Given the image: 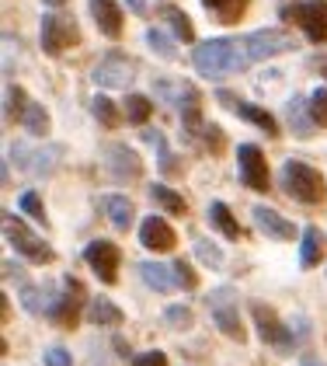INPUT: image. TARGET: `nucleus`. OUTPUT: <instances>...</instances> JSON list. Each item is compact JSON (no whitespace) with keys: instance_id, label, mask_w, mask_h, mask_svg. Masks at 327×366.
<instances>
[{"instance_id":"7ed1b4c3","label":"nucleus","mask_w":327,"mask_h":366,"mask_svg":"<svg viewBox=\"0 0 327 366\" xmlns=\"http://www.w3.org/2000/svg\"><path fill=\"white\" fill-rule=\"evenodd\" d=\"M81 42V29L70 18V11H46L42 14V49L49 56H59Z\"/></svg>"},{"instance_id":"1a4fd4ad","label":"nucleus","mask_w":327,"mask_h":366,"mask_svg":"<svg viewBox=\"0 0 327 366\" xmlns=\"http://www.w3.org/2000/svg\"><path fill=\"white\" fill-rule=\"evenodd\" d=\"M157 91H161L178 112L185 115V122H188L191 133H195V129H202V126H198V102H202V98H198V91H195L188 81H178V84H174V81H161Z\"/></svg>"},{"instance_id":"2eb2a0df","label":"nucleus","mask_w":327,"mask_h":366,"mask_svg":"<svg viewBox=\"0 0 327 366\" xmlns=\"http://www.w3.org/2000/svg\"><path fill=\"white\" fill-rule=\"evenodd\" d=\"M139 241H143V248H150V252H171L174 248V230L167 220L161 217H146L143 224H139Z\"/></svg>"},{"instance_id":"f704fd0d","label":"nucleus","mask_w":327,"mask_h":366,"mask_svg":"<svg viewBox=\"0 0 327 366\" xmlns=\"http://www.w3.org/2000/svg\"><path fill=\"white\" fill-rule=\"evenodd\" d=\"M195 254H198L209 269H219V265H223V254H219V248L213 241H195Z\"/></svg>"},{"instance_id":"39448f33","label":"nucleus","mask_w":327,"mask_h":366,"mask_svg":"<svg viewBox=\"0 0 327 366\" xmlns=\"http://www.w3.org/2000/svg\"><path fill=\"white\" fill-rule=\"evenodd\" d=\"M84 286L81 280H74V276H66L63 286H59V293L53 297V307H49V317H53L56 328H77V321H81V307H84Z\"/></svg>"},{"instance_id":"ea45409f","label":"nucleus","mask_w":327,"mask_h":366,"mask_svg":"<svg viewBox=\"0 0 327 366\" xmlns=\"http://www.w3.org/2000/svg\"><path fill=\"white\" fill-rule=\"evenodd\" d=\"M133 366H167V356L154 349V352H143V356H139V360H136Z\"/></svg>"},{"instance_id":"4be33fe9","label":"nucleus","mask_w":327,"mask_h":366,"mask_svg":"<svg viewBox=\"0 0 327 366\" xmlns=\"http://www.w3.org/2000/svg\"><path fill=\"white\" fill-rule=\"evenodd\" d=\"M91 321L101 325V328H115V325H122V310L115 307L111 300H105V297H94L91 300Z\"/></svg>"},{"instance_id":"f3484780","label":"nucleus","mask_w":327,"mask_h":366,"mask_svg":"<svg viewBox=\"0 0 327 366\" xmlns=\"http://www.w3.org/2000/svg\"><path fill=\"white\" fill-rule=\"evenodd\" d=\"M251 213H254V224L261 227L268 237H275V241H293L296 237V227L289 224L286 217H278L275 209H268V206H254Z\"/></svg>"},{"instance_id":"f03ea898","label":"nucleus","mask_w":327,"mask_h":366,"mask_svg":"<svg viewBox=\"0 0 327 366\" xmlns=\"http://www.w3.org/2000/svg\"><path fill=\"white\" fill-rule=\"evenodd\" d=\"M282 189H286V196H293L296 202H306V206L324 202L327 196L324 174L317 168H310V164H303V161H286L282 164Z\"/></svg>"},{"instance_id":"a211bd4d","label":"nucleus","mask_w":327,"mask_h":366,"mask_svg":"<svg viewBox=\"0 0 327 366\" xmlns=\"http://www.w3.org/2000/svg\"><path fill=\"white\" fill-rule=\"evenodd\" d=\"M247 4H251V0H202V7H206L216 21H223V25L241 21L244 11H247Z\"/></svg>"},{"instance_id":"2f4dec72","label":"nucleus","mask_w":327,"mask_h":366,"mask_svg":"<svg viewBox=\"0 0 327 366\" xmlns=\"http://www.w3.org/2000/svg\"><path fill=\"white\" fill-rule=\"evenodd\" d=\"M167 21H171V29L178 31L181 42H191V39H195V29H191V21H188L185 11H167Z\"/></svg>"},{"instance_id":"b1692460","label":"nucleus","mask_w":327,"mask_h":366,"mask_svg":"<svg viewBox=\"0 0 327 366\" xmlns=\"http://www.w3.org/2000/svg\"><path fill=\"white\" fill-rule=\"evenodd\" d=\"M21 126H25L31 137H46V133H49V112H46L39 102H28L25 115H21Z\"/></svg>"},{"instance_id":"e433bc0d","label":"nucleus","mask_w":327,"mask_h":366,"mask_svg":"<svg viewBox=\"0 0 327 366\" xmlns=\"http://www.w3.org/2000/svg\"><path fill=\"white\" fill-rule=\"evenodd\" d=\"M164 321L171 325V328H188L191 325V310L185 304H174V307L164 310Z\"/></svg>"},{"instance_id":"4c0bfd02","label":"nucleus","mask_w":327,"mask_h":366,"mask_svg":"<svg viewBox=\"0 0 327 366\" xmlns=\"http://www.w3.org/2000/svg\"><path fill=\"white\" fill-rule=\"evenodd\" d=\"M46 366H74V360H70V352H66V349H59V345H56V349L46 352Z\"/></svg>"},{"instance_id":"412c9836","label":"nucleus","mask_w":327,"mask_h":366,"mask_svg":"<svg viewBox=\"0 0 327 366\" xmlns=\"http://www.w3.org/2000/svg\"><path fill=\"white\" fill-rule=\"evenodd\" d=\"M139 276L150 282L154 290H161V293H167V290L174 286V269H171V265H161V262H143V265H139Z\"/></svg>"},{"instance_id":"c9c22d12","label":"nucleus","mask_w":327,"mask_h":366,"mask_svg":"<svg viewBox=\"0 0 327 366\" xmlns=\"http://www.w3.org/2000/svg\"><path fill=\"white\" fill-rule=\"evenodd\" d=\"M171 269H174V282H181L185 290H195V286H198V276H195V269H191L185 258H178Z\"/></svg>"},{"instance_id":"0eeeda50","label":"nucleus","mask_w":327,"mask_h":366,"mask_svg":"<svg viewBox=\"0 0 327 366\" xmlns=\"http://www.w3.org/2000/svg\"><path fill=\"white\" fill-rule=\"evenodd\" d=\"M237 168H241V182L254 192H268L272 189V174H268V161L261 154V147L254 143H241L237 147Z\"/></svg>"},{"instance_id":"423d86ee","label":"nucleus","mask_w":327,"mask_h":366,"mask_svg":"<svg viewBox=\"0 0 327 366\" xmlns=\"http://www.w3.org/2000/svg\"><path fill=\"white\" fill-rule=\"evenodd\" d=\"M209 310H213V321L219 325V332L233 342H244L247 332L241 325V314H237V293L230 286H219L209 293Z\"/></svg>"},{"instance_id":"a19ab883","label":"nucleus","mask_w":327,"mask_h":366,"mask_svg":"<svg viewBox=\"0 0 327 366\" xmlns=\"http://www.w3.org/2000/svg\"><path fill=\"white\" fill-rule=\"evenodd\" d=\"M126 4H129L136 14H146V0H126Z\"/></svg>"},{"instance_id":"393cba45","label":"nucleus","mask_w":327,"mask_h":366,"mask_svg":"<svg viewBox=\"0 0 327 366\" xmlns=\"http://www.w3.org/2000/svg\"><path fill=\"white\" fill-rule=\"evenodd\" d=\"M59 154H63L59 147H42V150H31V154H28L31 161H25V168L31 171V174H49V171L59 164Z\"/></svg>"},{"instance_id":"6ab92c4d","label":"nucleus","mask_w":327,"mask_h":366,"mask_svg":"<svg viewBox=\"0 0 327 366\" xmlns=\"http://www.w3.org/2000/svg\"><path fill=\"white\" fill-rule=\"evenodd\" d=\"M321 258H324V234L317 227H306L303 230V252H300L303 269H313Z\"/></svg>"},{"instance_id":"5701e85b","label":"nucleus","mask_w":327,"mask_h":366,"mask_svg":"<svg viewBox=\"0 0 327 366\" xmlns=\"http://www.w3.org/2000/svg\"><path fill=\"white\" fill-rule=\"evenodd\" d=\"M105 209H109V220L119 230H129L133 227V202L126 196H109L105 199Z\"/></svg>"},{"instance_id":"79ce46f5","label":"nucleus","mask_w":327,"mask_h":366,"mask_svg":"<svg viewBox=\"0 0 327 366\" xmlns=\"http://www.w3.org/2000/svg\"><path fill=\"white\" fill-rule=\"evenodd\" d=\"M46 7H66V0H42Z\"/></svg>"},{"instance_id":"ddd939ff","label":"nucleus","mask_w":327,"mask_h":366,"mask_svg":"<svg viewBox=\"0 0 327 366\" xmlns=\"http://www.w3.org/2000/svg\"><path fill=\"white\" fill-rule=\"evenodd\" d=\"M216 98L230 109V112H237V115H244L247 122H254L258 129H265L268 137H278V122H275L272 115L265 112V109H258V105H247V102H241V98H233L230 91H216Z\"/></svg>"},{"instance_id":"20e7f679","label":"nucleus","mask_w":327,"mask_h":366,"mask_svg":"<svg viewBox=\"0 0 327 366\" xmlns=\"http://www.w3.org/2000/svg\"><path fill=\"white\" fill-rule=\"evenodd\" d=\"M282 18L300 25L303 35L310 42H327V0H300V4H286Z\"/></svg>"},{"instance_id":"9d476101","label":"nucleus","mask_w":327,"mask_h":366,"mask_svg":"<svg viewBox=\"0 0 327 366\" xmlns=\"http://www.w3.org/2000/svg\"><path fill=\"white\" fill-rule=\"evenodd\" d=\"M251 314H254V321H258V335H261V342H268L275 349H289V345H293L289 325H286L268 304L254 300V304H251Z\"/></svg>"},{"instance_id":"cd10ccee","label":"nucleus","mask_w":327,"mask_h":366,"mask_svg":"<svg viewBox=\"0 0 327 366\" xmlns=\"http://www.w3.org/2000/svg\"><path fill=\"white\" fill-rule=\"evenodd\" d=\"M122 109H126V119L136 122V126H143V122L150 119V112H154L150 98H143V94H129V98L122 102Z\"/></svg>"},{"instance_id":"4468645a","label":"nucleus","mask_w":327,"mask_h":366,"mask_svg":"<svg viewBox=\"0 0 327 366\" xmlns=\"http://www.w3.org/2000/svg\"><path fill=\"white\" fill-rule=\"evenodd\" d=\"M133 77L136 74H133L129 59H122V56H105L94 66V84H101V87H129Z\"/></svg>"},{"instance_id":"9b49d317","label":"nucleus","mask_w":327,"mask_h":366,"mask_svg":"<svg viewBox=\"0 0 327 366\" xmlns=\"http://www.w3.org/2000/svg\"><path fill=\"white\" fill-rule=\"evenodd\" d=\"M84 262L98 272V280L101 282H115L119 280V248L111 244V241H91L87 248H84Z\"/></svg>"},{"instance_id":"7c9ffc66","label":"nucleus","mask_w":327,"mask_h":366,"mask_svg":"<svg viewBox=\"0 0 327 366\" xmlns=\"http://www.w3.org/2000/svg\"><path fill=\"white\" fill-rule=\"evenodd\" d=\"M306 109H310V119H313V126H327V87H317V91L310 94Z\"/></svg>"},{"instance_id":"6e6552de","label":"nucleus","mask_w":327,"mask_h":366,"mask_svg":"<svg viewBox=\"0 0 327 366\" xmlns=\"http://www.w3.org/2000/svg\"><path fill=\"white\" fill-rule=\"evenodd\" d=\"M4 237L25 254V258H31V262H42V265L53 262V248H49L46 241H39V237H35L18 217H11V213H4Z\"/></svg>"},{"instance_id":"58836bf2","label":"nucleus","mask_w":327,"mask_h":366,"mask_svg":"<svg viewBox=\"0 0 327 366\" xmlns=\"http://www.w3.org/2000/svg\"><path fill=\"white\" fill-rule=\"evenodd\" d=\"M202 137L209 140V150H213V154H219V150H223V133H219V126H213V122H209Z\"/></svg>"},{"instance_id":"c756f323","label":"nucleus","mask_w":327,"mask_h":366,"mask_svg":"<svg viewBox=\"0 0 327 366\" xmlns=\"http://www.w3.org/2000/svg\"><path fill=\"white\" fill-rule=\"evenodd\" d=\"M146 46H150V49H154V53H157L161 59H167V63H171V59H178L174 42H171V39H167L161 29H150V31H146Z\"/></svg>"},{"instance_id":"a878e982","label":"nucleus","mask_w":327,"mask_h":366,"mask_svg":"<svg viewBox=\"0 0 327 366\" xmlns=\"http://www.w3.org/2000/svg\"><path fill=\"white\" fill-rule=\"evenodd\" d=\"M25 105H28V94L18 84H11L4 91V115H7V122H21Z\"/></svg>"},{"instance_id":"37998d69","label":"nucleus","mask_w":327,"mask_h":366,"mask_svg":"<svg viewBox=\"0 0 327 366\" xmlns=\"http://www.w3.org/2000/svg\"><path fill=\"white\" fill-rule=\"evenodd\" d=\"M303 366H321V363H317V360H306V363H303Z\"/></svg>"},{"instance_id":"f8f14e48","label":"nucleus","mask_w":327,"mask_h":366,"mask_svg":"<svg viewBox=\"0 0 327 366\" xmlns=\"http://www.w3.org/2000/svg\"><path fill=\"white\" fill-rule=\"evenodd\" d=\"M105 154H109V157H105V164H109L111 178L136 182L139 174H143V161H139L129 147H119V143H111V147H105Z\"/></svg>"},{"instance_id":"aec40b11","label":"nucleus","mask_w":327,"mask_h":366,"mask_svg":"<svg viewBox=\"0 0 327 366\" xmlns=\"http://www.w3.org/2000/svg\"><path fill=\"white\" fill-rule=\"evenodd\" d=\"M209 220H213V227H216L223 237H230V241H237L244 230H241V224H237V217L226 209V202H213L209 206Z\"/></svg>"},{"instance_id":"72a5a7b5","label":"nucleus","mask_w":327,"mask_h":366,"mask_svg":"<svg viewBox=\"0 0 327 366\" xmlns=\"http://www.w3.org/2000/svg\"><path fill=\"white\" fill-rule=\"evenodd\" d=\"M21 209H25L31 220H39L42 227H49V220H46V209H42V199L35 196V192H25V196H21Z\"/></svg>"},{"instance_id":"bb28decb","label":"nucleus","mask_w":327,"mask_h":366,"mask_svg":"<svg viewBox=\"0 0 327 366\" xmlns=\"http://www.w3.org/2000/svg\"><path fill=\"white\" fill-rule=\"evenodd\" d=\"M150 196L157 199L167 213H174V217H185V213H188V202L178 196V192H171L167 185H150Z\"/></svg>"},{"instance_id":"473e14b6","label":"nucleus","mask_w":327,"mask_h":366,"mask_svg":"<svg viewBox=\"0 0 327 366\" xmlns=\"http://www.w3.org/2000/svg\"><path fill=\"white\" fill-rule=\"evenodd\" d=\"M289 119H293V133H296V137H310V133H313L310 122H306V115H303V98H293V102H289Z\"/></svg>"},{"instance_id":"c85d7f7f","label":"nucleus","mask_w":327,"mask_h":366,"mask_svg":"<svg viewBox=\"0 0 327 366\" xmlns=\"http://www.w3.org/2000/svg\"><path fill=\"white\" fill-rule=\"evenodd\" d=\"M91 112L98 115V122H101V126H109V129H115V126H119V109H115V102H111V98H105V94H94Z\"/></svg>"},{"instance_id":"f257e3e1","label":"nucleus","mask_w":327,"mask_h":366,"mask_svg":"<svg viewBox=\"0 0 327 366\" xmlns=\"http://www.w3.org/2000/svg\"><path fill=\"white\" fill-rule=\"evenodd\" d=\"M293 49H296V39L289 31L261 29L251 31V35H237V39H206L202 46H195L191 63L202 77L219 81V77L244 74L251 66H258L272 56H282V53H293Z\"/></svg>"},{"instance_id":"dca6fc26","label":"nucleus","mask_w":327,"mask_h":366,"mask_svg":"<svg viewBox=\"0 0 327 366\" xmlns=\"http://www.w3.org/2000/svg\"><path fill=\"white\" fill-rule=\"evenodd\" d=\"M87 4H91L94 25L109 39H119L122 35V7H119V0H87Z\"/></svg>"}]
</instances>
